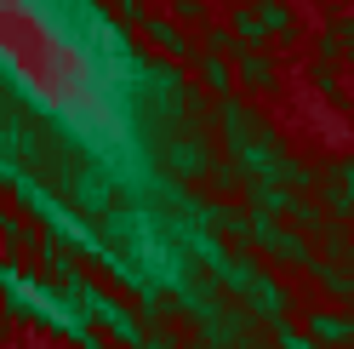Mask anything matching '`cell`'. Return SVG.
Returning <instances> with one entry per match:
<instances>
[{
  "label": "cell",
  "instance_id": "6da1fadb",
  "mask_svg": "<svg viewBox=\"0 0 354 349\" xmlns=\"http://www.w3.org/2000/svg\"><path fill=\"white\" fill-rule=\"evenodd\" d=\"M308 332H315V343H354V321H343V315H315V321H308Z\"/></svg>",
  "mask_w": 354,
  "mask_h": 349
},
{
  "label": "cell",
  "instance_id": "7a4b0ae2",
  "mask_svg": "<svg viewBox=\"0 0 354 349\" xmlns=\"http://www.w3.org/2000/svg\"><path fill=\"white\" fill-rule=\"evenodd\" d=\"M166 161H171L177 172H201V166H206V149H201V138H177Z\"/></svg>",
  "mask_w": 354,
  "mask_h": 349
},
{
  "label": "cell",
  "instance_id": "3957f363",
  "mask_svg": "<svg viewBox=\"0 0 354 349\" xmlns=\"http://www.w3.org/2000/svg\"><path fill=\"white\" fill-rule=\"evenodd\" d=\"M149 35H154V40H160V46H166L171 57H189V46H183V35H177L171 24H160V17H149Z\"/></svg>",
  "mask_w": 354,
  "mask_h": 349
},
{
  "label": "cell",
  "instance_id": "277c9868",
  "mask_svg": "<svg viewBox=\"0 0 354 349\" xmlns=\"http://www.w3.org/2000/svg\"><path fill=\"white\" fill-rule=\"evenodd\" d=\"M257 12H263V24H269V29H280V35H286V29H292V12H286V6H280V0H263V6H257Z\"/></svg>",
  "mask_w": 354,
  "mask_h": 349
},
{
  "label": "cell",
  "instance_id": "5b68a950",
  "mask_svg": "<svg viewBox=\"0 0 354 349\" xmlns=\"http://www.w3.org/2000/svg\"><path fill=\"white\" fill-rule=\"evenodd\" d=\"M240 75H246L252 86H269V69H263V63H257L252 52H240Z\"/></svg>",
  "mask_w": 354,
  "mask_h": 349
},
{
  "label": "cell",
  "instance_id": "8992f818",
  "mask_svg": "<svg viewBox=\"0 0 354 349\" xmlns=\"http://www.w3.org/2000/svg\"><path fill=\"white\" fill-rule=\"evenodd\" d=\"M206 80H212V86H229V69H223V57H206Z\"/></svg>",
  "mask_w": 354,
  "mask_h": 349
},
{
  "label": "cell",
  "instance_id": "52a82bcc",
  "mask_svg": "<svg viewBox=\"0 0 354 349\" xmlns=\"http://www.w3.org/2000/svg\"><path fill=\"white\" fill-rule=\"evenodd\" d=\"M343 35H348V46H354V24H348V29H343Z\"/></svg>",
  "mask_w": 354,
  "mask_h": 349
}]
</instances>
